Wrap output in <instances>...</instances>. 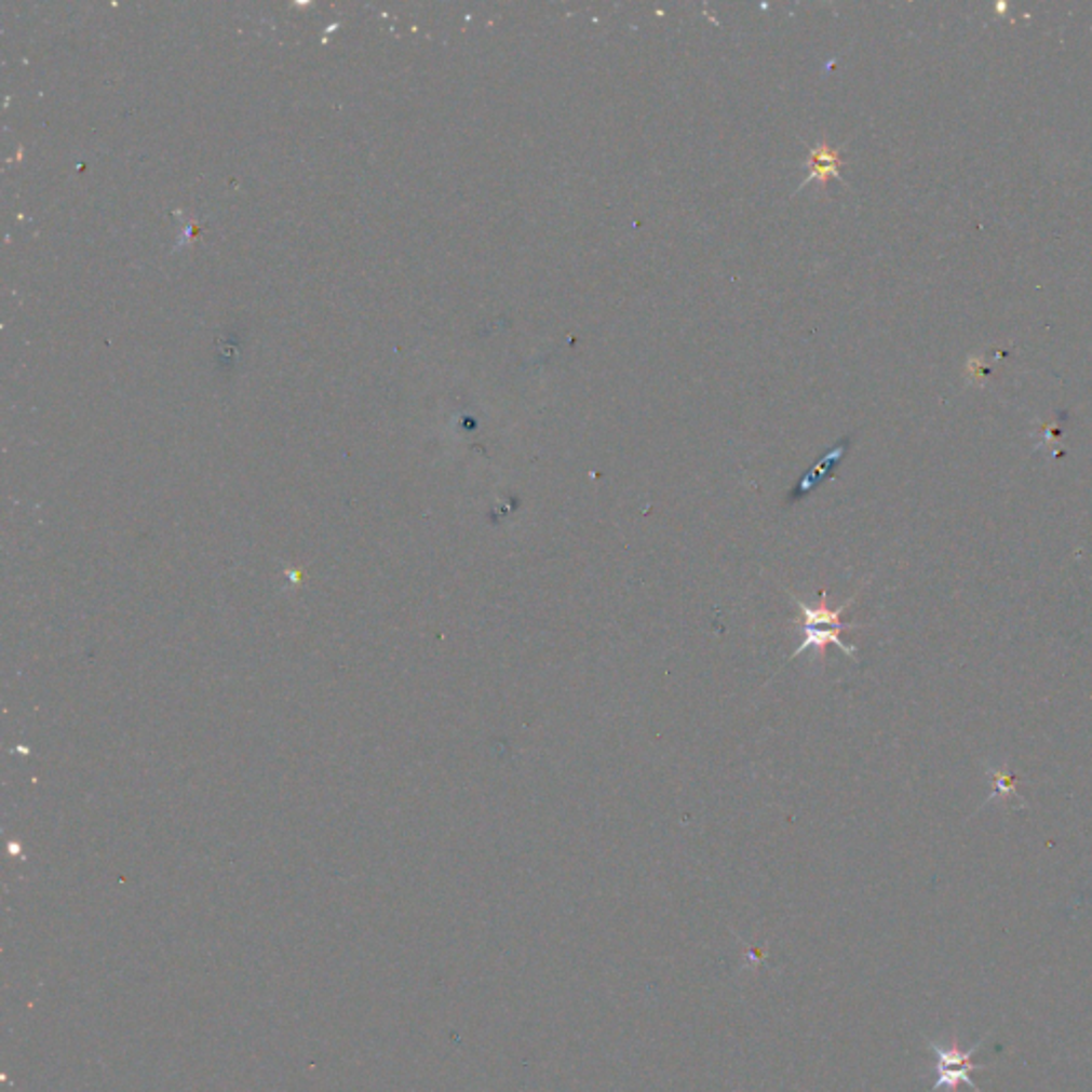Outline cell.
I'll return each mask as SVG.
<instances>
[{"instance_id":"1","label":"cell","mask_w":1092,"mask_h":1092,"mask_svg":"<svg viewBox=\"0 0 1092 1092\" xmlns=\"http://www.w3.org/2000/svg\"><path fill=\"white\" fill-rule=\"evenodd\" d=\"M984 1046V1039L978 1041L973 1048L969 1050H960L958 1043H952V1046H941L936 1041H928V1050L932 1052L934 1056V1084H932V1092L943 1089V1091H958L960 1084H967L969 1089L973 1092H982V1089L973 1082V1071H982V1069H988V1065H982V1063H973V1056L975 1052Z\"/></svg>"},{"instance_id":"2","label":"cell","mask_w":1092,"mask_h":1092,"mask_svg":"<svg viewBox=\"0 0 1092 1092\" xmlns=\"http://www.w3.org/2000/svg\"><path fill=\"white\" fill-rule=\"evenodd\" d=\"M842 630H853V625H839V628H826V625H813V623H803V643L798 649H794L787 658V662H792L794 658H798L800 653L813 649L820 653V658H824V651L828 649V645H837L840 651H845L851 660H855L858 651L855 647L847 645L845 641H840V632Z\"/></svg>"},{"instance_id":"3","label":"cell","mask_w":1092,"mask_h":1092,"mask_svg":"<svg viewBox=\"0 0 1092 1092\" xmlns=\"http://www.w3.org/2000/svg\"><path fill=\"white\" fill-rule=\"evenodd\" d=\"M839 168L840 157L835 148L822 144L820 148L811 150V157H809V179L828 181L831 177H839Z\"/></svg>"}]
</instances>
